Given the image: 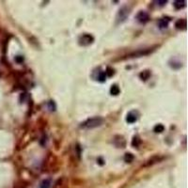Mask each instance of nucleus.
Masks as SVG:
<instances>
[{
	"mask_svg": "<svg viewBox=\"0 0 188 188\" xmlns=\"http://www.w3.org/2000/svg\"><path fill=\"white\" fill-rule=\"evenodd\" d=\"M140 144V139L138 138V136H134L133 141H132V145L135 148V147H138Z\"/></svg>",
	"mask_w": 188,
	"mask_h": 188,
	"instance_id": "nucleus-16",
	"label": "nucleus"
},
{
	"mask_svg": "<svg viewBox=\"0 0 188 188\" xmlns=\"http://www.w3.org/2000/svg\"><path fill=\"white\" fill-rule=\"evenodd\" d=\"M113 142L118 148H125L126 146V140L122 135H116L113 139Z\"/></svg>",
	"mask_w": 188,
	"mask_h": 188,
	"instance_id": "nucleus-3",
	"label": "nucleus"
},
{
	"mask_svg": "<svg viewBox=\"0 0 188 188\" xmlns=\"http://www.w3.org/2000/svg\"><path fill=\"white\" fill-rule=\"evenodd\" d=\"M139 76H140V78L142 79V80L146 81V80H148V79L150 78V76H151V72H150V71H143L142 72H140Z\"/></svg>",
	"mask_w": 188,
	"mask_h": 188,
	"instance_id": "nucleus-9",
	"label": "nucleus"
},
{
	"mask_svg": "<svg viewBox=\"0 0 188 188\" xmlns=\"http://www.w3.org/2000/svg\"><path fill=\"white\" fill-rule=\"evenodd\" d=\"M105 75H106V76H109V77L112 76L114 75V70L112 69V68L108 67L106 69V71H105Z\"/></svg>",
	"mask_w": 188,
	"mask_h": 188,
	"instance_id": "nucleus-17",
	"label": "nucleus"
},
{
	"mask_svg": "<svg viewBox=\"0 0 188 188\" xmlns=\"http://www.w3.org/2000/svg\"><path fill=\"white\" fill-rule=\"evenodd\" d=\"M94 41V38L90 35V34H84L83 36L80 37L79 39V43L83 46H87V45L91 44Z\"/></svg>",
	"mask_w": 188,
	"mask_h": 188,
	"instance_id": "nucleus-2",
	"label": "nucleus"
},
{
	"mask_svg": "<svg viewBox=\"0 0 188 188\" xmlns=\"http://www.w3.org/2000/svg\"><path fill=\"white\" fill-rule=\"evenodd\" d=\"M15 61L18 62V63H22V62L24 61V58H23L22 56H17L15 58Z\"/></svg>",
	"mask_w": 188,
	"mask_h": 188,
	"instance_id": "nucleus-18",
	"label": "nucleus"
},
{
	"mask_svg": "<svg viewBox=\"0 0 188 188\" xmlns=\"http://www.w3.org/2000/svg\"><path fill=\"white\" fill-rule=\"evenodd\" d=\"M40 187H41V188H50L51 187V181L49 179L43 180L41 183V185H40Z\"/></svg>",
	"mask_w": 188,
	"mask_h": 188,
	"instance_id": "nucleus-11",
	"label": "nucleus"
},
{
	"mask_svg": "<svg viewBox=\"0 0 188 188\" xmlns=\"http://www.w3.org/2000/svg\"><path fill=\"white\" fill-rule=\"evenodd\" d=\"M136 19H138V21L141 23V24H146V23L150 20V16L146 11L141 10L138 13V15H136Z\"/></svg>",
	"mask_w": 188,
	"mask_h": 188,
	"instance_id": "nucleus-4",
	"label": "nucleus"
},
{
	"mask_svg": "<svg viewBox=\"0 0 188 188\" xmlns=\"http://www.w3.org/2000/svg\"><path fill=\"white\" fill-rule=\"evenodd\" d=\"M159 6H164L165 4H167V0H163V1H157L156 2Z\"/></svg>",
	"mask_w": 188,
	"mask_h": 188,
	"instance_id": "nucleus-19",
	"label": "nucleus"
},
{
	"mask_svg": "<svg viewBox=\"0 0 188 188\" xmlns=\"http://www.w3.org/2000/svg\"><path fill=\"white\" fill-rule=\"evenodd\" d=\"M175 26L178 28V29H184L186 27V21L184 19H181L179 21L176 22Z\"/></svg>",
	"mask_w": 188,
	"mask_h": 188,
	"instance_id": "nucleus-7",
	"label": "nucleus"
},
{
	"mask_svg": "<svg viewBox=\"0 0 188 188\" xmlns=\"http://www.w3.org/2000/svg\"><path fill=\"white\" fill-rule=\"evenodd\" d=\"M105 79H106V75H105V72H101L99 73V75H98V80L100 82H105Z\"/></svg>",
	"mask_w": 188,
	"mask_h": 188,
	"instance_id": "nucleus-15",
	"label": "nucleus"
},
{
	"mask_svg": "<svg viewBox=\"0 0 188 188\" xmlns=\"http://www.w3.org/2000/svg\"><path fill=\"white\" fill-rule=\"evenodd\" d=\"M162 157H160V156H152L151 158H150L149 160H148L147 162H146V165L145 166H151V165H153V164H156V163H158V162H160L161 160H162Z\"/></svg>",
	"mask_w": 188,
	"mask_h": 188,
	"instance_id": "nucleus-6",
	"label": "nucleus"
},
{
	"mask_svg": "<svg viewBox=\"0 0 188 188\" xmlns=\"http://www.w3.org/2000/svg\"><path fill=\"white\" fill-rule=\"evenodd\" d=\"M104 122V119L101 117H94L91 119H87L86 121H84L81 124V128L83 129H93L96 127H99Z\"/></svg>",
	"mask_w": 188,
	"mask_h": 188,
	"instance_id": "nucleus-1",
	"label": "nucleus"
},
{
	"mask_svg": "<svg viewBox=\"0 0 188 188\" xmlns=\"http://www.w3.org/2000/svg\"><path fill=\"white\" fill-rule=\"evenodd\" d=\"M124 160H125V162H127V163H131V162L134 160V155L132 154V153L128 152V153H126V154H125Z\"/></svg>",
	"mask_w": 188,
	"mask_h": 188,
	"instance_id": "nucleus-14",
	"label": "nucleus"
},
{
	"mask_svg": "<svg viewBox=\"0 0 188 188\" xmlns=\"http://www.w3.org/2000/svg\"><path fill=\"white\" fill-rule=\"evenodd\" d=\"M186 1H175L174 2V7L176 10H181L184 7H185Z\"/></svg>",
	"mask_w": 188,
	"mask_h": 188,
	"instance_id": "nucleus-10",
	"label": "nucleus"
},
{
	"mask_svg": "<svg viewBox=\"0 0 188 188\" xmlns=\"http://www.w3.org/2000/svg\"><path fill=\"white\" fill-rule=\"evenodd\" d=\"M138 121V114H136L135 111H131L127 114L126 117V121L128 123H134Z\"/></svg>",
	"mask_w": 188,
	"mask_h": 188,
	"instance_id": "nucleus-5",
	"label": "nucleus"
},
{
	"mask_svg": "<svg viewBox=\"0 0 188 188\" xmlns=\"http://www.w3.org/2000/svg\"><path fill=\"white\" fill-rule=\"evenodd\" d=\"M165 130V127L163 124H157L154 126V128H153V131H154L155 133H162L164 132Z\"/></svg>",
	"mask_w": 188,
	"mask_h": 188,
	"instance_id": "nucleus-13",
	"label": "nucleus"
},
{
	"mask_svg": "<svg viewBox=\"0 0 188 188\" xmlns=\"http://www.w3.org/2000/svg\"><path fill=\"white\" fill-rule=\"evenodd\" d=\"M119 91H121V90H119V88L117 86V85H113V86L111 87V89H110V93L112 94V95H118L119 93Z\"/></svg>",
	"mask_w": 188,
	"mask_h": 188,
	"instance_id": "nucleus-12",
	"label": "nucleus"
},
{
	"mask_svg": "<svg viewBox=\"0 0 188 188\" xmlns=\"http://www.w3.org/2000/svg\"><path fill=\"white\" fill-rule=\"evenodd\" d=\"M158 26H159V28H161V29L167 28L168 26V20H167L166 18L160 19L158 22Z\"/></svg>",
	"mask_w": 188,
	"mask_h": 188,
	"instance_id": "nucleus-8",
	"label": "nucleus"
}]
</instances>
